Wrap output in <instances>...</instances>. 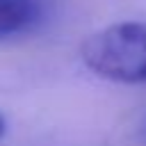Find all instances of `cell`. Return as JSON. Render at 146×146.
I'll use <instances>...</instances> for the list:
<instances>
[{
  "instance_id": "6da1fadb",
  "label": "cell",
  "mask_w": 146,
  "mask_h": 146,
  "mask_svg": "<svg viewBox=\"0 0 146 146\" xmlns=\"http://www.w3.org/2000/svg\"><path fill=\"white\" fill-rule=\"evenodd\" d=\"M82 62L98 78L144 84L146 82V25L125 21L94 32L80 48Z\"/></svg>"
},
{
  "instance_id": "7a4b0ae2",
  "label": "cell",
  "mask_w": 146,
  "mask_h": 146,
  "mask_svg": "<svg viewBox=\"0 0 146 146\" xmlns=\"http://www.w3.org/2000/svg\"><path fill=\"white\" fill-rule=\"evenodd\" d=\"M41 21L39 0H0V41L30 32Z\"/></svg>"
},
{
  "instance_id": "3957f363",
  "label": "cell",
  "mask_w": 146,
  "mask_h": 146,
  "mask_svg": "<svg viewBox=\"0 0 146 146\" xmlns=\"http://www.w3.org/2000/svg\"><path fill=\"white\" fill-rule=\"evenodd\" d=\"M2 135H5V119L0 116V137H2Z\"/></svg>"
},
{
  "instance_id": "277c9868",
  "label": "cell",
  "mask_w": 146,
  "mask_h": 146,
  "mask_svg": "<svg viewBox=\"0 0 146 146\" xmlns=\"http://www.w3.org/2000/svg\"><path fill=\"white\" fill-rule=\"evenodd\" d=\"M141 137L146 139V119H144V123H141Z\"/></svg>"
}]
</instances>
